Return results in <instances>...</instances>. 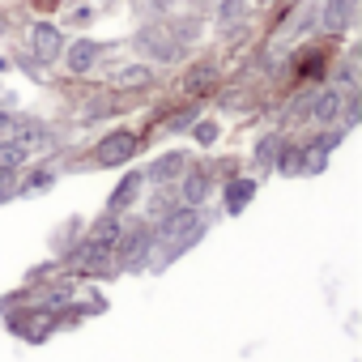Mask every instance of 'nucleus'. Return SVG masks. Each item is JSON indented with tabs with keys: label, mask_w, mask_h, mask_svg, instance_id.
<instances>
[{
	"label": "nucleus",
	"mask_w": 362,
	"mask_h": 362,
	"mask_svg": "<svg viewBox=\"0 0 362 362\" xmlns=\"http://www.w3.org/2000/svg\"><path fill=\"white\" fill-rule=\"evenodd\" d=\"M201 226H205V218L201 214H192V209H179V214H170L158 230H153V239H162V243H170V252H184L197 235H201Z\"/></svg>",
	"instance_id": "1"
},
{
	"label": "nucleus",
	"mask_w": 362,
	"mask_h": 362,
	"mask_svg": "<svg viewBox=\"0 0 362 362\" xmlns=\"http://www.w3.org/2000/svg\"><path fill=\"white\" fill-rule=\"evenodd\" d=\"M136 153V136L132 132H107L98 145H94V158L103 162V166H119V162H128Z\"/></svg>",
	"instance_id": "2"
},
{
	"label": "nucleus",
	"mask_w": 362,
	"mask_h": 362,
	"mask_svg": "<svg viewBox=\"0 0 362 362\" xmlns=\"http://www.w3.org/2000/svg\"><path fill=\"white\" fill-rule=\"evenodd\" d=\"M136 47H141L145 56H158V60H175L179 52H184V43H179V39H170L162 26H145V30L136 35Z\"/></svg>",
	"instance_id": "3"
},
{
	"label": "nucleus",
	"mask_w": 362,
	"mask_h": 362,
	"mask_svg": "<svg viewBox=\"0 0 362 362\" xmlns=\"http://www.w3.org/2000/svg\"><path fill=\"white\" fill-rule=\"evenodd\" d=\"M30 47H35V56H39V60H47V64H52V60H60V56H64V35H60L52 22H39V26L30 30Z\"/></svg>",
	"instance_id": "4"
},
{
	"label": "nucleus",
	"mask_w": 362,
	"mask_h": 362,
	"mask_svg": "<svg viewBox=\"0 0 362 362\" xmlns=\"http://www.w3.org/2000/svg\"><path fill=\"white\" fill-rule=\"evenodd\" d=\"M98 56H103V43H94V39H77V43L69 47V73H90V69L98 64Z\"/></svg>",
	"instance_id": "5"
},
{
	"label": "nucleus",
	"mask_w": 362,
	"mask_h": 362,
	"mask_svg": "<svg viewBox=\"0 0 362 362\" xmlns=\"http://www.w3.org/2000/svg\"><path fill=\"white\" fill-rule=\"evenodd\" d=\"M358 13V0H324V26L328 30H345Z\"/></svg>",
	"instance_id": "6"
},
{
	"label": "nucleus",
	"mask_w": 362,
	"mask_h": 362,
	"mask_svg": "<svg viewBox=\"0 0 362 362\" xmlns=\"http://www.w3.org/2000/svg\"><path fill=\"white\" fill-rule=\"evenodd\" d=\"M149 243H153V235H149V230H136V235L119 247V256L128 260V269H136V264H145V260H149Z\"/></svg>",
	"instance_id": "7"
},
{
	"label": "nucleus",
	"mask_w": 362,
	"mask_h": 362,
	"mask_svg": "<svg viewBox=\"0 0 362 362\" xmlns=\"http://www.w3.org/2000/svg\"><path fill=\"white\" fill-rule=\"evenodd\" d=\"M18 166H26V145L0 136V175H13Z\"/></svg>",
	"instance_id": "8"
},
{
	"label": "nucleus",
	"mask_w": 362,
	"mask_h": 362,
	"mask_svg": "<svg viewBox=\"0 0 362 362\" xmlns=\"http://www.w3.org/2000/svg\"><path fill=\"white\" fill-rule=\"evenodd\" d=\"M337 107H341V90H324L315 98V107H311V119L315 124H332L337 119Z\"/></svg>",
	"instance_id": "9"
},
{
	"label": "nucleus",
	"mask_w": 362,
	"mask_h": 362,
	"mask_svg": "<svg viewBox=\"0 0 362 362\" xmlns=\"http://www.w3.org/2000/svg\"><path fill=\"white\" fill-rule=\"evenodd\" d=\"M149 81H153V73L141 69V64H128V69L115 73V86H124V90H141V86H149Z\"/></svg>",
	"instance_id": "10"
},
{
	"label": "nucleus",
	"mask_w": 362,
	"mask_h": 362,
	"mask_svg": "<svg viewBox=\"0 0 362 362\" xmlns=\"http://www.w3.org/2000/svg\"><path fill=\"white\" fill-rule=\"evenodd\" d=\"M205 192H209V175H205V170H192V175L184 179V201L192 205V201H201Z\"/></svg>",
	"instance_id": "11"
},
{
	"label": "nucleus",
	"mask_w": 362,
	"mask_h": 362,
	"mask_svg": "<svg viewBox=\"0 0 362 362\" xmlns=\"http://www.w3.org/2000/svg\"><path fill=\"white\" fill-rule=\"evenodd\" d=\"M226 192H230V201H226V209H230V214H239V209H243V205L252 201V179H235V184H230Z\"/></svg>",
	"instance_id": "12"
},
{
	"label": "nucleus",
	"mask_w": 362,
	"mask_h": 362,
	"mask_svg": "<svg viewBox=\"0 0 362 362\" xmlns=\"http://www.w3.org/2000/svg\"><path fill=\"white\" fill-rule=\"evenodd\" d=\"M277 153H281V158H273V162H277L281 175H298V170H303V145H294V149H277Z\"/></svg>",
	"instance_id": "13"
},
{
	"label": "nucleus",
	"mask_w": 362,
	"mask_h": 362,
	"mask_svg": "<svg viewBox=\"0 0 362 362\" xmlns=\"http://www.w3.org/2000/svg\"><path fill=\"white\" fill-rule=\"evenodd\" d=\"M222 26H239L247 18V0H222V9H218Z\"/></svg>",
	"instance_id": "14"
},
{
	"label": "nucleus",
	"mask_w": 362,
	"mask_h": 362,
	"mask_svg": "<svg viewBox=\"0 0 362 362\" xmlns=\"http://www.w3.org/2000/svg\"><path fill=\"white\" fill-rule=\"evenodd\" d=\"M136 188H141V175H128L124 184L115 188V197H111V209H124L128 201H136Z\"/></svg>",
	"instance_id": "15"
},
{
	"label": "nucleus",
	"mask_w": 362,
	"mask_h": 362,
	"mask_svg": "<svg viewBox=\"0 0 362 362\" xmlns=\"http://www.w3.org/2000/svg\"><path fill=\"white\" fill-rule=\"evenodd\" d=\"M214 81H218V73H214L209 64H201V69H192V73H188V90H197V94H205Z\"/></svg>",
	"instance_id": "16"
},
{
	"label": "nucleus",
	"mask_w": 362,
	"mask_h": 362,
	"mask_svg": "<svg viewBox=\"0 0 362 362\" xmlns=\"http://www.w3.org/2000/svg\"><path fill=\"white\" fill-rule=\"evenodd\" d=\"M179 170H184V153H166L162 162H153V179H170Z\"/></svg>",
	"instance_id": "17"
},
{
	"label": "nucleus",
	"mask_w": 362,
	"mask_h": 362,
	"mask_svg": "<svg viewBox=\"0 0 362 362\" xmlns=\"http://www.w3.org/2000/svg\"><path fill=\"white\" fill-rule=\"evenodd\" d=\"M277 149H281V141H277V136H264V141H260V149H256V158H260V162H273V158H277Z\"/></svg>",
	"instance_id": "18"
},
{
	"label": "nucleus",
	"mask_w": 362,
	"mask_h": 362,
	"mask_svg": "<svg viewBox=\"0 0 362 362\" xmlns=\"http://www.w3.org/2000/svg\"><path fill=\"white\" fill-rule=\"evenodd\" d=\"M197 136H201V141H214V136H218V128H214V124H201V128H197Z\"/></svg>",
	"instance_id": "19"
},
{
	"label": "nucleus",
	"mask_w": 362,
	"mask_h": 362,
	"mask_svg": "<svg viewBox=\"0 0 362 362\" xmlns=\"http://www.w3.org/2000/svg\"><path fill=\"white\" fill-rule=\"evenodd\" d=\"M0 35H5V13H0Z\"/></svg>",
	"instance_id": "20"
}]
</instances>
